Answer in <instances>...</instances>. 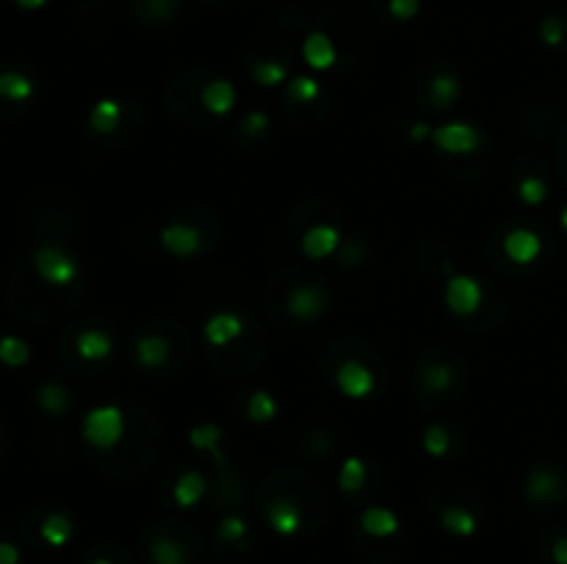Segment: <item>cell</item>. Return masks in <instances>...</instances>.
<instances>
[{
    "label": "cell",
    "instance_id": "6da1fadb",
    "mask_svg": "<svg viewBox=\"0 0 567 564\" xmlns=\"http://www.w3.org/2000/svg\"><path fill=\"white\" fill-rule=\"evenodd\" d=\"M125 431H128V418L116 404H100L92 406L86 413L84 424H80V435L92 449L98 451H111L125 440Z\"/></svg>",
    "mask_w": 567,
    "mask_h": 564
},
{
    "label": "cell",
    "instance_id": "7a4b0ae2",
    "mask_svg": "<svg viewBox=\"0 0 567 564\" xmlns=\"http://www.w3.org/2000/svg\"><path fill=\"white\" fill-rule=\"evenodd\" d=\"M34 268H37L39 279L50 288H67L80 277V263L73 252L55 243H42L34 252Z\"/></svg>",
    "mask_w": 567,
    "mask_h": 564
},
{
    "label": "cell",
    "instance_id": "3957f363",
    "mask_svg": "<svg viewBox=\"0 0 567 564\" xmlns=\"http://www.w3.org/2000/svg\"><path fill=\"white\" fill-rule=\"evenodd\" d=\"M443 302L445 308H449V313H454V316H476L484 302L482 283L476 277H470V274H452L443 288Z\"/></svg>",
    "mask_w": 567,
    "mask_h": 564
},
{
    "label": "cell",
    "instance_id": "277c9868",
    "mask_svg": "<svg viewBox=\"0 0 567 564\" xmlns=\"http://www.w3.org/2000/svg\"><path fill=\"white\" fill-rule=\"evenodd\" d=\"M432 141L445 155H474L482 147V134L470 122H443L434 128Z\"/></svg>",
    "mask_w": 567,
    "mask_h": 564
},
{
    "label": "cell",
    "instance_id": "5b68a950",
    "mask_svg": "<svg viewBox=\"0 0 567 564\" xmlns=\"http://www.w3.org/2000/svg\"><path fill=\"white\" fill-rule=\"evenodd\" d=\"M159 243L166 255L177 258V261H191V258L200 255L202 236L194 225H186V222H172V225L161 227Z\"/></svg>",
    "mask_w": 567,
    "mask_h": 564
},
{
    "label": "cell",
    "instance_id": "8992f818",
    "mask_svg": "<svg viewBox=\"0 0 567 564\" xmlns=\"http://www.w3.org/2000/svg\"><path fill=\"white\" fill-rule=\"evenodd\" d=\"M266 523L277 537H282V540H293V537L305 535L307 528L305 510H302L297 501H291V498L272 501V504L266 506Z\"/></svg>",
    "mask_w": 567,
    "mask_h": 564
},
{
    "label": "cell",
    "instance_id": "52a82bcc",
    "mask_svg": "<svg viewBox=\"0 0 567 564\" xmlns=\"http://www.w3.org/2000/svg\"><path fill=\"white\" fill-rule=\"evenodd\" d=\"M336 385L346 399L363 401L374 393L377 379H374V371L368 368L366 363H361V360H346V363L336 371Z\"/></svg>",
    "mask_w": 567,
    "mask_h": 564
},
{
    "label": "cell",
    "instance_id": "ba28073f",
    "mask_svg": "<svg viewBox=\"0 0 567 564\" xmlns=\"http://www.w3.org/2000/svg\"><path fill=\"white\" fill-rule=\"evenodd\" d=\"M327 291L318 286H300L288 293V316L297 318V322H318V318L327 313Z\"/></svg>",
    "mask_w": 567,
    "mask_h": 564
},
{
    "label": "cell",
    "instance_id": "9c48e42d",
    "mask_svg": "<svg viewBox=\"0 0 567 564\" xmlns=\"http://www.w3.org/2000/svg\"><path fill=\"white\" fill-rule=\"evenodd\" d=\"M341 230L332 225H313L302 233L300 252L307 261H327L341 249Z\"/></svg>",
    "mask_w": 567,
    "mask_h": 564
},
{
    "label": "cell",
    "instance_id": "30bf717a",
    "mask_svg": "<svg viewBox=\"0 0 567 564\" xmlns=\"http://www.w3.org/2000/svg\"><path fill=\"white\" fill-rule=\"evenodd\" d=\"M524 492L531 504H554V501H559V498L565 496V479H562L556 471H551V467H534V471L526 476Z\"/></svg>",
    "mask_w": 567,
    "mask_h": 564
},
{
    "label": "cell",
    "instance_id": "8fae6325",
    "mask_svg": "<svg viewBox=\"0 0 567 564\" xmlns=\"http://www.w3.org/2000/svg\"><path fill=\"white\" fill-rule=\"evenodd\" d=\"M147 562L150 564H194V551L175 535L159 531L144 546Z\"/></svg>",
    "mask_w": 567,
    "mask_h": 564
},
{
    "label": "cell",
    "instance_id": "7c38bea8",
    "mask_svg": "<svg viewBox=\"0 0 567 564\" xmlns=\"http://www.w3.org/2000/svg\"><path fill=\"white\" fill-rule=\"evenodd\" d=\"M241 333H244V322H241V316L232 313V310H219V313H214V316L205 322V327H202V338H205L207 347L214 349L232 347V343L241 338Z\"/></svg>",
    "mask_w": 567,
    "mask_h": 564
},
{
    "label": "cell",
    "instance_id": "4fadbf2b",
    "mask_svg": "<svg viewBox=\"0 0 567 564\" xmlns=\"http://www.w3.org/2000/svg\"><path fill=\"white\" fill-rule=\"evenodd\" d=\"M504 255L515 266H531L537 258L543 255V238L529 227H513L504 238Z\"/></svg>",
    "mask_w": 567,
    "mask_h": 564
},
{
    "label": "cell",
    "instance_id": "5bb4252c",
    "mask_svg": "<svg viewBox=\"0 0 567 564\" xmlns=\"http://www.w3.org/2000/svg\"><path fill=\"white\" fill-rule=\"evenodd\" d=\"M357 526H361L363 535L379 542L393 540V537L402 531V521H399L396 512L388 510V506H368V510H363Z\"/></svg>",
    "mask_w": 567,
    "mask_h": 564
},
{
    "label": "cell",
    "instance_id": "9a60e30c",
    "mask_svg": "<svg viewBox=\"0 0 567 564\" xmlns=\"http://www.w3.org/2000/svg\"><path fill=\"white\" fill-rule=\"evenodd\" d=\"M302 59L313 73H327L338 64V48L324 30H311L302 42Z\"/></svg>",
    "mask_w": 567,
    "mask_h": 564
},
{
    "label": "cell",
    "instance_id": "2e32d148",
    "mask_svg": "<svg viewBox=\"0 0 567 564\" xmlns=\"http://www.w3.org/2000/svg\"><path fill=\"white\" fill-rule=\"evenodd\" d=\"M73 535L75 523L67 512H48V515L42 517V523L37 526L39 542H42L45 548H53V551L67 546V542L73 540Z\"/></svg>",
    "mask_w": 567,
    "mask_h": 564
},
{
    "label": "cell",
    "instance_id": "e0dca14e",
    "mask_svg": "<svg viewBox=\"0 0 567 564\" xmlns=\"http://www.w3.org/2000/svg\"><path fill=\"white\" fill-rule=\"evenodd\" d=\"M200 103H202V109L207 111V114L227 116L232 109H236L238 91H236V86H232L227 78H216V80H211L205 89H202Z\"/></svg>",
    "mask_w": 567,
    "mask_h": 564
},
{
    "label": "cell",
    "instance_id": "ac0fdd59",
    "mask_svg": "<svg viewBox=\"0 0 567 564\" xmlns=\"http://www.w3.org/2000/svg\"><path fill=\"white\" fill-rule=\"evenodd\" d=\"M134 358H136V365H141V368L147 371L161 368V365L169 363L172 358L169 340H166L164 335H153V333L141 335V338L136 340Z\"/></svg>",
    "mask_w": 567,
    "mask_h": 564
},
{
    "label": "cell",
    "instance_id": "d6986e66",
    "mask_svg": "<svg viewBox=\"0 0 567 564\" xmlns=\"http://www.w3.org/2000/svg\"><path fill=\"white\" fill-rule=\"evenodd\" d=\"M75 352L86 363H103L114 354V338L105 329H84L75 338Z\"/></svg>",
    "mask_w": 567,
    "mask_h": 564
},
{
    "label": "cell",
    "instance_id": "ffe728a7",
    "mask_svg": "<svg viewBox=\"0 0 567 564\" xmlns=\"http://www.w3.org/2000/svg\"><path fill=\"white\" fill-rule=\"evenodd\" d=\"M438 521L445 535L457 537V540H470L479 535V517L468 506H443Z\"/></svg>",
    "mask_w": 567,
    "mask_h": 564
},
{
    "label": "cell",
    "instance_id": "44dd1931",
    "mask_svg": "<svg viewBox=\"0 0 567 564\" xmlns=\"http://www.w3.org/2000/svg\"><path fill=\"white\" fill-rule=\"evenodd\" d=\"M207 496V481L200 471H186L172 487V501L177 510H194L202 504V498Z\"/></svg>",
    "mask_w": 567,
    "mask_h": 564
},
{
    "label": "cell",
    "instance_id": "7402d4cb",
    "mask_svg": "<svg viewBox=\"0 0 567 564\" xmlns=\"http://www.w3.org/2000/svg\"><path fill=\"white\" fill-rule=\"evenodd\" d=\"M459 95H463V84H459L454 73H438L432 84H429V103L434 109H452L459 100Z\"/></svg>",
    "mask_w": 567,
    "mask_h": 564
},
{
    "label": "cell",
    "instance_id": "603a6c76",
    "mask_svg": "<svg viewBox=\"0 0 567 564\" xmlns=\"http://www.w3.org/2000/svg\"><path fill=\"white\" fill-rule=\"evenodd\" d=\"M125 116V109L119 100H100V103H94V109L89 111V128L94 130V134H111V130L119 128V122H123Z\"/></svg>",
    "mask_w": 567,
    "mask_h": 564
},
{
    "label": "cell",
    "instance_id": "cb8c5ba5",
    "mask_svg": "<svg viewBox=\"0 0 567 564\" xmlns=\"http://www.w3.org/2000/svg\"><path fill=\"white\" fill-rule=\"evenodd\" d=\"M366 485H368L366 460H361V456H349V460H343L341 471H338V487H341V492L354 496V492H361Z\"/></svg>",
    "mask_w": 567,
    "mask_h": 564
},
{
    "label": "cell",
    "instance_id": "d4e9b609",
    "mask_svg": "<svg viewBox=\"0 0 567 564\" xmlns=\"http://www.w3.org/2000/svg\"><path fill=\"white\" fill-rule=\"evenodd\" d=\"M34 95V80L17 70H3L0 73V98L12 100V103H25Z\"/></svg>",
    "mask_w": 567,
    "mask_h": 564
},
{
    "label": "cell",
    "instance_id": "484cf974",
    "mask_svg": "<svg viewBox=\"0 0 567 564\" xmlns=\"http://www.w3.org/2000/svg\"><path fill=\"white\" fill-rule=\"evenodd\" d=\"M247 415H250L252 424H272V421L280 415V404L272 393L266 390H255V393L247 399Z\"/></svg>",
    "mask_w": 567,
    "mask_h": 564
},
{
    "label": "cell",
    "instance_id": "4316f807",
    "mask_svg": "<svg viewBox=\"0 0 567 564\" xmlns=\"http://www.w3.org/2000/svg\"><path fill=\"white\" fill-rule=\"evenodd\" d=\"M247 537H250V523L241 515H225L219 521V526H216V540H219L222 546H244Z\"/></svg>",
    "mask_w": 567,
    "mask_h": 564
},
{
    "label": "cell",
    "instance_id": "83f0119b",
    "mask_svg": "<svg viewBox=\"0 0 567 564\" xmlns=\"http://www.w3.org/2000/svg\"><path fill=\"white\" fill-rule=\"evenodd\" d=\"M222 429L216 424H200L189 431V446L194 451H202V454H211V456H219L222 460Z\"/></svg>",
    "mask_w": 567,
    "mask_h": 564
},
{
    "label": "cell",
    "instance_id": "f1b7e54d",
    "mask_svg": "<svg viewBox=\"0 0 567 564\" xmlns=\"http://www.w3.org/2000/svg\"><path fill=\"white\" fill-rule=\"evenodd\" d=\"M252 78L263 89H277V86L288 84V67L282 61H257L255 67H252Z\"/></svg>",
    "mask_w": 567,
    "mask_h": 564
},
{
    "label": "cell",
    "instance_id": "f546056e",
    "mask_svg": "<svg viewBox=\"0 0 567 564\" xmlns=\"http://www.w3.org/2000/svg\"><path fill=\"white\" fill-rule=\"evenodd\" d=\"M286 91L293 103L307 105L322 98V84H318V78H313V75H297V78L288 80Z\"/></svg>",
    "mask_w": 567,
    "mask_h": 564
},
{
    "label": "cell",
    "instance_id": "4dcf8cb0",
    "mask_svg": "<svg viewBox=\"0 0 567 564\" xmlns=\"http://www.w3.org/2000/svg\"><path fill=\"white\" fill-rule=\"evenodd\" d=\"M421 446H424V451L432 456V460H443V456L452 451V431L440 424L427 426V429H424V437H421Z\"/></svg>",
    "mask_w": 567,
    "mask_h": 564
},
{
    "label": "cell",
    "instance_id": "1f68e13d",
    "mask_svg": "<svg viewBox=\"0 0 567 564\" xmlns=\"http://www.w3.org/2000/svg\"><path fill=\"white\" fill-rule=\"evenodd\" d=\"M28 360H32V349L23 338H14V335L0 338V363H7L9 368H23Z\"/></svg>",
    "mask_w": 567,
    "mask_h": 564
},
{
    "label": "cell",
    "instance_id": "d6a6232c",
    "mask_svg": "<svg viewBox=\"0 0 567 564\" xmlns=\"http://www.w3.org/2000/svg\"><path fill=\"white\" fill-rule=\"evenodd\" d=\"M421 383L429 393H445V390L454 388V368L445 363L429 365V368H424Z\"/></svg>",
    "mask_w": 567,
    "mask_h": 564
},
{
    "label": "cell",
    "instance_id": "836d02e7",
    "mask_svg": "<svg viewBox=\"0 0 567 564\" xmlns=\"http://www.w3.org/2000/svg\"><path fill=\"white\" fill-rule=\"evenodd\" d=\"M518 197L524 205L534 208V205H543L545 200H549V183L543 180V177H524V180L518 183Z\"/></svg>",
    "mask_w": 567,
    "mask_h": 564
},
{
    "label": "cell",
    "instance_id": "e575fe53",
    "mask_svg": "<svg viewBox=\"0 0 567 564\" xmlns=\"http://www.w3.org/2000/svg\"><path fill=\"white\" fill-rule=\"evenodd\" d=\"M39 404H42V410H48L50 415H62L70 406V399L59 385H45V388L39 390Z\"/></svg>",
    "mask_w": 567,
    "mask_h": 564
},
{
    "label": "cell",
    "instance_id": "d590c367",
    "mask_svg": "<svg viewBox=\"0 0 567 564\" xmlns=\"http://www.w3.org/2000/svg\"><path fill=\"white\" fill-rule=\"evenodd\" d=\"M540 39H543L545 48H559L562 42H565V23H562L559 17H545L543 23H540Z\"/></svg>",
    "mask_w": 567,
    "mask_h": 564
},
{
    "label": "cell",
    "instance_id": "8d00e7d4",
    "mask_svg": "<svg viewBox=\"0 0 567 564\" xmlns=\"http://www.w3.org/2000/svg\"><path fill=\"white\" fill-rule=\"evenodd\" d=\"M421 12V0H388V14L399 23H410Z\"/></svg>",
    "mask_w": 567,
    "mask_h": 564
},
{
    "label": "cell",
    "instance_id": "74e56055",
    "mask_svg": "<svg viewBox=\"0 0 567 564\" xmlns=\"http://www.w3.org/2000/svg\"><path fill=\"white\" fill-rule=\"evenodd\" d=\"M241 128H244L247 136H263L272 128V120H268V114H263V111H250V114L244 116V122H241Z\"/></svg>",
    "mask_w": 567,
    "mask_h": 564
},
{
    "label": "cell",
    "instance_id": "f35d334b",
    "mask_svg": "<svg viewBox=\"0 0 567 564\" xmlns=\"http://www.w3.org/2000/svg\"><path fill=\"white\" fill-rule=\"evenodd\" d=\"M0 564H23V551L7 537H0Z\"/></svg>",
    "mask_w": 567,
    "mask_h": 564
},
{
    "label": "cell",
    "instance_id": "ab89813d",
    "mask_svg": "<svg viewBox=\"0 0 567 564\" xmlns=\"http://www.w3.org/2000/svg\"><path fill=\"white\" fill-rule=\"evenodd\" d=\"M551 562L567 564V535L559 537V540H554V546H551Z\"/></svg>",
    "mask_w": 567,
    "mask_h": 564
},
{
    "label": "cell",
    "instance_id": "60d3db41",
    "mask_svg": "<svg viewBox=\"0 0 567 564\" xmlns=\"http://www.w3.org/2000/svg\"><path fill=\"white\" fill-rule=\"evenodd\" d=\"M432 134H434V128H429L427 122H418V125L410 128V141H427V139H432Z\"/></svg>",
    "mask_w": 567,
    "mask_h": 564
},
{
    "label": "cell",
    "instance_id": "b9f144b4",
    "mask_svg": "<svg viewBox=\"0 0 567 564\" xmlns=\"http://www.w3.org/2000/svg\"><path fill=\"white\" fill-rule=\"evenodd\" d=\"M50 0H14V7L23 9V12H39V9L48 7Z\"/></svg>",
    "mask_w": 567,
    "mask_h": 564
},
{
    "label": "cell",
    "instance_id": "7bdbcfd3",
    "mask_svg": "<svg viewBox=\"0 0 567 564\" xmlns=\"http://www.w3.org/2000/svg\"><path fill=\"white\" fill-rule=\"evenodd\" d=\"M86 564H119V562H116L111 553H92V556L86 559Z\"/></svg>",
    "mask_w": 567,
    "mask_h": 564
},
{
    "label": "cell",
    "instance_id": "ee69618b",
    "mask_svg": "<svg viewBox=\"0 0 567 564\" xmlns=\"http://www.w3.org/2000/svg\"><path fill=\"white\" fill-rule=\"evenodd\" d=\"M559 225H562V230L567 233V205L562 208V216H559Z\"/></svg>",
    "mask_w": 567,
    "mask_h": 564
}]
</instances>
